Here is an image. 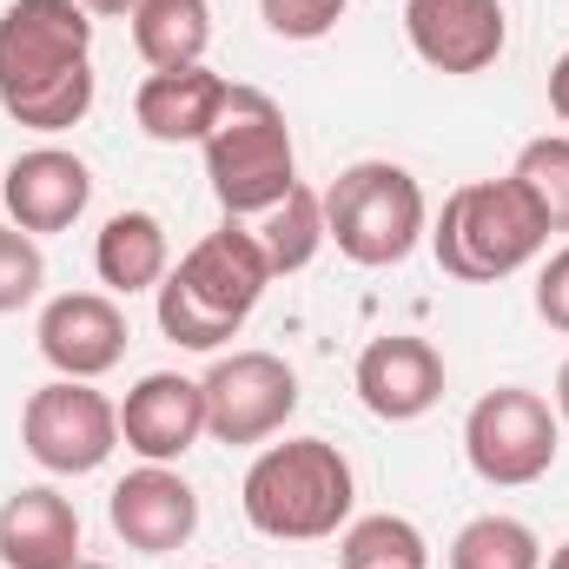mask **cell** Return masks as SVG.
<instances>
[{
	"instance_id": "ac0fdd59",
	"label": "cell",
	"mask_w": 569,
	"mask_h": 569,
	"mask_svg": "<svg viewBox=\"0 0 569 569\" xmlns=\"http://www.w3.org/2000/svg\"><path fill=\"white\" fill-rule=\"evenodd\" d=\"M93 272L107 291H159V279L172 272V246H166V226L152 212H113L93 239Z\"/></svg>"
},
{
	"instance_id": "8fae6325",
	"label": "cell",
	"mask_w": 569,
	"mask_h": 569,
	"mask_svg": "<svg viewBox=\"0 0 569 569\" xmlns=\"http://www.w3.org/2000/svg\"><path fill=\"white\" fill-rule=\"evenodd\" d=\"M107 523H113V537H120L127 550H140V557H172V550H186L192 530H199V490H192L172 463H140V470H127V477L113 483Z\"/></svg>"
},
{
	"instance_id": "2e32d148",
	"label": "cell",
	"mask_w": 569,
	"mask_h": 569,
	"mask_svg": "<svg viewBox=\"0 0 569 569\" xmlns=\"http://www.w3.org/2000/svg\"><path fill=\"white\" fill-rule=\"evenodd\" d=\"M232 80H219L212 67H172V73H146L133 93V120L146 140L159 146H206V133L226 113Z\"/></svg>"
},
{
	"instance_id": "ffe728a7",
	"label": "cell",
	"mask_w": 569,
	"mask_h": 569,
	"mask_svg": "<svg viewBox=\"0 0 569 569\" xmlns=\"http://www.w3.org/2000/svg\"><path fill=\"white\" fill-rule=\"evenodd\" d=\"M259 232V246H266V259H272V272H305L331 239H325V192H311V186H291L279 206L252 226Z\"/></svg>"
},
{
	"instance_id": "5bb4252c",
	"label": "cell",
	"mask_w": 569,
	"mask_h": 569,
	"mask_svg": "<svg viewBox=\"0 0 569 569\" xmlns=\"http://www.w3.org/2000/svg\"><path fill=\"white\" fill-rule=\"evenodd\" d=\"M93 199V172L80 152L67 146H33L20 152L7 172H0V206H7V226L47 239V232H67Z\"/></svg>"
},
{
	"instance_id": "52a82bcc",
	"label": "cell",
	"mask_w": 569,
	"mask_h": 569,
	"mask_svg": "<svg viewBox=\"0 0 569 569\" xmlns=\"http://www.w3.org/2000/svg\"><path fill=\"white\" fill-rule=\"evenodd\" d=\"M557 450H563V418L543 391H523V385H497L470 405L463 418V457L483 483L497 490H523V483H543L557 470Z\"/></svg>"
},
{
	"instance_id": "ba28073f",
	"label": "cell",
	"mask_w": 569,
	"mask_h": 569,
	"mask_svg": "<svg viewBox=\"0 0 569 569\" xmlns=\"http://www.w3.org/2000/svg\"><path fill=\"white\" fill-rule=\"evenodd\" d=\"M20 443L40 470L53 477H87L120 450V405H107L80 378H53L27 398L20 411Z\"/></svg>"
},
{
	"instance_id": "e0dca14e",
	"label": "cell",
	"mask_w": 569,
	"mask_h": 569,
	"mask_svg": "<svg viewBox=\"0 0 569 569\" xmlns=\"http://www.w3.org/2000/svg\"><path fill=\"white\" fill-rule=\"evenodd\" d=\"M0 563L7 569H73L80 563V510L53 483H27L0 503Z\"/></svg>"
},
{
	"instance_id": "f1b7e54d",
	"label": "cell",
	"mask_w": 569,
	"mask_h": 569,
	"mask_svg": "<svg viewBox=\"0 0 569 569\" xmlns=\"http://www.w3.org/2000/svg\"><path fill=\"white\" fill-rule=\"evenodd\" d=\"M557 418L569 425V358H563V371H557Z\"/></svg>"
},
{
	"instance_id": "7c38bea8",
	"label": "cell",
	"mask_w": 569,
	"mask_h": 569,
	"mask_svg": "<svg viewBox=\"0 0 569 569\" xmlns=\"http://www.w3.org/2000/svg\"><path fill=\"white\" fill-rule=\"evenodd\" d=\"M33 345L60 378L93 385L127 358V311L107 291H60V298H47L40 325H33Z\"/></svg>"
},
{
	"instance_id": "30bf717a",
	"label": "cell",
	"mask_w": 569,
	"mask_h": 569,
	"mask_svg": "<svg viewBox=\"0 0 569 569\" xmlns=\"http://www.w3.org/2000/svg\"><path fill=\"white\" fill-rule=\"evenodd\" d=\"M405 40L437 73H490L510 47L503 0H405Z\"/></svg>"
},
{
	"instance_id": "7a4b0ae2",
	"label": "cell",
	"mask_w": 569,
	"mask_h": 569,
	"mask_svg": "<svg viewBox=\"0 0 569 569\" xmlns=\"http://www.w3.org/2000/svg\"><path fill=\"white\" fill-rule=\"evenodd\" d=\"M272 279L279 272H272L259 232L246 219H226L159 279V331L179 351H219L246 331V318L259 311Z\"/></svg>"
},
{
	"instance_id": "f546056e",
	"label": "cell",
	"mask_w": 569,
	"mask_h": 569,
	"mask_svg": "<svg viewBox=\"0 0 569 569\" xmlns=\"http://www.w3.org/2000/svg\"><path fill=\"white\" fill-rule=\"evenodd\" d=\"M543 569H569V543H557V550H550V563Z\"/></svg>"
},
{
	"instance_id": "83f0119b",
	"label": "cell",
	"mask_w": 569,
	"mask_h": 569,
	"mask_svg": "<svg viewBox=\"0 0 569 569\" xmlns=\"http://www.w3.org/2000/svg\"><path fill=\"white\" fill-rule=\"evenodd\" d=\"M80 7H87L93 20H120V13H133L140 0H80Z\"/></svg>"
},
{
	"instance_id": "6da1fadb",
	"label": "cell",
	"mask_w": 569,
	"mask_h": 569,
	"mask_svg": "<svg viewBox=\"0 0 569 569\" xmlns=\"http://www.w3.org/2000/svg\"><path fill=\"white\" fill-rule=\"evenodd\" d=\"M0 107L33 133H67L93 113V13L80 0L0 7Z\"/></svg>"
},
{
	"instance_id": "603a6c76",
	"label": "cell",
	"mask_w": 569,
	"mask_h": 569,
	"mask_svg": "<svg viewBox=\"0 0 569 569\" xmlns=\"http://www.w3.org/2000/svg\"><path fill=\"white\" fill-rule=\"evenodd\" d=\"M510 179L530 192V206L543 212L550 232H569V133H543L517 152Z\"/></svg>"
},
{
	"instance_id": "484cf974",
	"label": "cell",
	"mask_w": 569,
	"mask_h": 569,
	"mask_svg": "<svg viewBox=\"0 0 569 569\" xmlns=\"http://www.w3.org/2000/svg\"><path fill=\"white\" fill-rule=\"evenodd\" d=\"M537 318L550 331H569V246L550 252V266L537 272Z\"/></svg>"
},
{
	"instance_id": "d6986e66",
	"label": "cell",
	"mask_w": 569,
	"mask_h": 569,
	"mask_svg": "<svg viewBox=\"0 0 569 569\" xmlns=\"http://www.w3.org/2000/svg\"><path fill=\"white\" fill-rule=\"evenodd\" d=\"M133 47L152 73L172 67H206L212 47V0H140L133 13Z\"/></svg>"
},
{
	"instance_id": "4fadbf2b",
	"label": "cell",
	"mask_w": 569,
	"mask_h": 569,
	"mask_svg": "<svg viewBox=\"0 0 569 569\" xmlns=\"http://www.w3.org/2000/svg\"><path fill=\"white\" fill-rule=\"evenodd\" d=\"M358 405L385 425H418L430 405L443 398V351L418 338V331H391V338H371L358 351Z\"/></svg>"
},
{
	"instance_id": "4dcf8cb0",
	"label": "cell",
	"mask_w": 569,
	"mask_h": 569,
	"mask_svg": "<svg viewBox=\"0 0 569 569\" xmlns=\"http://www.w3.org/2000/svg\"><path fill=\"white\" fill-rule=\"evenodd\" d=\"M73 569H113V563H87V557H80V563H73Z\"/></svg>"
},
{
	"instance_id": "7402d4cb",
	"label": "cell",
	"mask_w": 569,
	"mask_h": 569,
	"mask_svg": "<svg viewBox=\"0 0 569 569\" xmlns=\"http://www.w3.org/2000/svg\"><path fill=\"white\" fill-rule=\"evenodd\" d=\"M450 569H543V543L523 517H470L450 537Z\"/></svg>"
},
{
	"instance_id": "cb8c5ba5",
	"label": "cell",
	"mask_w": 569,
	"mask_h": 569,
	"mask_svg": "<svg viewBox=\"0 0 569 569\" xmlns=\"http://www.w3.org/2000/svg\"><path fill=\"white\" fill-rule=\"evenodd\" d=\"M47 284V259H40V239L20 232V226H0V318L33 305Z\"/></svg>"
},
{
	"instance_id": "9a60e30c",
	"label": "cell",
	"mask_w": 569,
	"mask_h": 569,
	"mask_svg": "<svg viewBox=\"0 0 569 569\" xmlns=\"http://www.w3.org/2000/svg\"><path fill=\"white\" fill-rule=\"evenodd\" d=\"M206 437V391L179 371H146L120 405V443L146 463H179Z\"/></svg>"
},
{
	"instance_id": "d4e9b609",
	"label": "cell",
	"mask_w": 569,
	"mask_h": 569,
	"mask_svg": "<svg viewBox=\"0 0 569 569\" xmlns=\"http://www.w3.org/2000/svg\"><path fill=\"white\" fill-rule=\"evenodd\" d=\"M259 13L279 40H325L345 20V0H259Z\"/></svg>"
},
{
	"instance_id": "44dd1931",
	"label": "cell",
	"mask_w": 569,
	"mask_h": 569,
	"mask_svg": "<svg viewBox=\"0 0 569 569\" xmlns=\"http://www.w3.org/2000/svg\"><path fill=\"white\" fill-rule=\"evenodd\" d=\"M338 569H430V543L411 517H351L338 537Z\"/></svg>"
},
{
	"instance_id": "277c9868",
	"label": "cell",
	"mask_w": 569,
	"mask_h": 569,
	"mask_svg": "<svg viewBox=\"0 0 569 569\" xmlns=\"http://www.w3.org/2000/svg\"><path fill=\"white\" fill-rule=\"evenodd\" d=\"M550 246L543 212L530 206V192L503 172V179H470L443 199L437 226H430V252L443 266V279L457 284H497L523 272L537 252Z\"/></svg>"
},
{
	"instance_id": "3957f363",
	"label": "cell",
	"mask_w": 569,
	"mask_h": 569,
	"mask_svg": "<svg viewBox=\"0 0 569 569\" xmlns=\"http://www.w3.org/2000/svg\"><path fill=\"white\" fill-rule=\"evenodd\" d=\"M239 503H246V523L272 543H325L351 523L358 477H351V457L338 443L284 437V443H266L252 457Z\"/></svg>"
},
{
	"instance_id": "5b68a950",
	"label": "cell",
	"mask_w": 569,
	"mask_h": 569,
	"mask_svg": "<svg viewBox=\"0 0 569 569\" xmlns=\"http://www.w3.org/2000/svg\"><path fill=\"white\" fill-rule=\"evenodd\" d=\"M206 179L226 219H266L284 192L298 186V152L284 107L266 87H232L219 127L206 133Z\"/></svg>"
},
{
	"instance_id": "1f68e13d",
	"label": "cell",
	"mask_w": 569,
	"mask_h": 569,
	"mask_svg": "<svg viewBox=\"0 0 569 569\" xmlns=\"http://www.w3.org/2000/svg\"><path fill=\"white\" fill-rule=\"evenodd\" d=\"M212 569H226V563H212Z\"/></svg>"
},
{
	"instance_id": "4316f807",
	"label": "cell",
	"mask_w": 569,
	"mask_h": 569,
	"mask_svg": "<svg viewBox=\"0 0 569 569\" xmlns=\"http://www.w3.org/2000/svg\"><path fill=\"white\" fill-rule=\"evenodd\" d=\"M550 113L569 127V47L557 53V67H550Z\"/></svg>"
},
{
	"instance_id": "9c48e42d",
	"label": "cell",
	"mask_w": 569,
	"mask_h": 569,
	"mask_svg": "<svg viewBox=\"0 0 569 569\" xmlns=\"http://www.w3.org/2000/svg\"><path fill=\"white\" fill-rule=\"evenodd\" d=\"M199 391H206V437L219 443H266L298 411V371L279 351H232L199 378Z\"/></svg>"
},
{
	"instance_id": "8992f818",
	"label": "cell",
	"mask_w": 569,
	"mask_h": 569,
	"mask_svg": "<svg viewBox=\"0 0 569 569\" xmlns=\"http://www.w3.org/2000/svg\"><path fill=\"white\" fill-rule=\"evenodd\" d=\"M325 239L365 266V272H385V266H405L418 252V239H430V206L425 186L391 166V159H358L345 166L331 186H325Z\"/></svg>"
}]
</instances>
